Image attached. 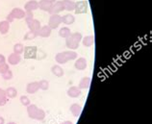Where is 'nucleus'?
Instances as JSON below:
<instances>
[{
	"label": "nucleus",
	"mask_w": 152,
	"mask_h": 124,
	"mask_svg": "<svg viewBox=\"0 0 152 124\" xmlns=\"http://www.w3.org/2000/svg\"><path fill=\"white\" fill-rule=\"evenodd\" d=\"M25 21H29L32 18H34V14L33 12H25Z\"/></svg>",
	"instance_id": "nucleus-33"
},
{
	"label": "nucleus",
	"mask_w": 152,
	"mask_h": 124,
	"mask_svg": "<svg viewBox=\"0 0 152 124\" xmlns=\"http://www.w3.org/2000/svg\"><path fill=\"white\" fill-rule=\"evenodd\" d=\"M38 47L37 46H25L24 51H23V56L24 59L28 60H34L37 58V53H38Z\"/></svg>",
	"instance_id": "nucleus-4"
},
{
	"label": "nucleus",
	"mask_w": 152,
	"mask_h": 124,
	"mask_svg": "<svg viewBox=\"0 0 152 124\" xmlns=\"http://www.w3.org/2000/svg\"><path fill=\"white\" fill-rule=\"evenodd\" d=\"M10 69H9V65H8L7 63H5L4 65H2L1 66H0V74H3L5 73L6 71H8Z\"/></svg>",
	"instance_id": "nucleus-32"
},
{
	"label": "nucleus",
	"mask_w": 152,
	"mask_h": 124,
	"mask_svg": "<svg viewBox=\"0 0 152 124\" xmlns=\"http://www.w3.org/2000/svg\"><path fill=\"white\" fill-rule=\"evenodd\" d=\"M47 1H49V2H51V3H54V2L57 1V0H47Z\"/></svg>",
	"instance_id": "nucleus-39"
},
{
	"label": "nucleus",
	"mask_w": 152,
	"mask_h": 124,
	"mask_svg": "<svg viewBox=\"0 0 152 124\" xmlns=\"http://www.w3.org/2000/svg\"><path fill=\"white\" fill-rule=\"evenodd\" d=\"M78 58V54L76 53L74 50H67L59 52V53L55 56V61L58 65H65L69 61H74Z\"/></svg>",
	"instance_id": "nucleus-1"
},
{
	"label": "nucleus",
	"mask_w": 152,
	"mask_h": 124,
	"mask_svg": "<svg viewBox=\"0 0 152 124\" xmlns=\"http://www.w3.org/2000/svg\"><path fill=\"white\" fill-rule=\"evenodd\" d=\"M39 83V90H47L49 89V82L47 81V80H45V79H42L41 80Z\"/></svg>",
	"instance_id": "nucleus-28"
},
{
	"label": "nucleus",
	"mask_w": 152,
	"mask_h": 124,
	"mask_svg": "<svg viewBox=\"0 0 152 124\" xmlns=\"http://www.w3.org/2000/svg\"><path fill=\"white\" fill-rule=\"evenodd\" d=\"M39 83L38 82H30L26 86V91L29 94H35L39 90Z\"/></svg>",
	"instance_id": "nucleus-16"
},
{
	"label": "nucleus",
	"mask_w": 152,
	"mask_h": 124,
	"mask_svg": "<svg viewBox=\"0 0 152 124\" xmlns=\"http://www.w3.org/2000/svg\"><path fill=\"white\" fill-rule=\"evenodd\" d=\"M19 101H20V103L22 104L23 106H29L30 104H31V101H30V99L28 96H26V95H21L20 98H19Z\"/></svg>",
	"instance_id": "nucleus-29"
},
{
	"label": "nucleus",
	"mask_w": 152,
	"mask_h": 124,
	"mask_svg": "<svg viewBox=\"0 0 152 124\" xmlns=\"http://www.w3.org/2000/svg\"><path fill=\"white\" fill-rule=\"evenodd\" d=\"M37 37H38L37 32H33V31L29 30L24 35V41H33V39H35Z\"/></svg>",
	"instance_id": "nucleus-26"
},
{
	"label": "nucleus",
	"mask_w": 152,
	"mask_h": 124,
	"mask_svg": "<svg viewBox=\"0 0 152 124\" xmlns=\"http://www.w3.org/2000/svg\"><path fill=\"white\" fill-rule=\"evenodd\" d=\"M62 3L64 5L65 10L69 12H72L75 9V2L73 0H62Z\"/></svg>",
	"instance_id": "nucleus-22"
},
{
	"label": "nucleus",
	"mask_w": 152,
	"mask_h": 124,
	"mask_svg": "<svg viewBox=\"0 0 152 124\" xmlns=\"http://www.w3.org/2000/svg\"><path fill=\"white\" fill-rule=\"evenodd\" d=\"M61 124H73V122L70 120H66V121H63Z\"/></svg>",
	"instance_id": "nucleus-36"
},
{
	"label": "nucleus",
	"mask_w": 152,
	"mask_h": 124,
	"mask_svg": "<svg viewBox=\"0 0 152 124\" xmlns=\"http://www.w3.org/2000/svg\"><path fill=\"white\" fill-rule=\"evenodd\" d=\"M7 124H17L15 122H9V123H7Z\"/></svg>",
	"instance_id": "nucleus-40"
},
{
	"label": "nucleus",
	"mask_w": 152,
	"mask_h": 124,
	"mask_svg": "<svg viewBox=\"0 0 152 124\" xmlns=\"http://www.w3.org/2000/svg\"><path fill=\"white\" fill-rule=\"evenodd\" d=\"M10 30V23L7 20L0 21V34L6 35Z\"/></svg>",
	"instance_id": "nucleus-23"
},
{
	"label": "nucleus",
	"mask_w": 152,
	"mask_h": 124,
	"mask_svg": "<svg viewBox=\"0 0 152 124\" xmlns=\"http://www.w3.org/2000/svg\"><path fill=\"white\" fill-rule=\"evenodd\" d=\"M75 21V17L73 15H71V14H66L65 15H63L62 17V22L64 23V24H66V25H71V24H73Z\"/></svg>",
	"instance_id": "nucleus-19"
},
{
	"label": "nucleus",
	"mask_w": 152,
	"mask_h": 124,
	"mask_svg": "<svg viewBox=\"0 0 152 124\" xmlns=\"http://www.w3.org/2000/svg\"><path fill=\"white\" fill-rule=\"evenodd\" d=\"M82 38L83 36L81 33H78V32L71 33L69 37L66 39V46L69 50H76L81 43Z\"/></svg>",
	"instance_id": "nucleus-3"
},
{
	"label": "nucleus",
	"mask_w": 152,
	"mask_h": 124,
	"mask_svg": "<svg viewBox=\"0 0 152 124\" xmlns=\"http://www.w3.org/2000/svg\"><path fill=\"white\" fill-rule=\"evenodd\" d=\"M91 85V78L90 77H83L78 84V88L80 90H86Z\"/></svg>",
	"instance_id": "nucleus-21"
},
{
	"label": "nucleus",
	"mask_w": 152,
	"mask_h": 124,
	"mask_svg": "<svg viewBox=\"0 0 152 124\" xmlns=\"http://www.w3.org/2000/svg\"><path fill=\"white\" fill-rule=\"evenodd\" d=\"M66 93L70 98H78L80 95L82 94V91L78 87L72 86V87H70L69 90H67Z\"/></svg>",
	"instance_id": "nucleus-12"
},
{
	"label": "nucleus",
	"mask_w": 152,
	"mask_h": 124,
	"mask_svg": "<svg viewBox=\"0 0 152 124\" xmlns=\"http://www.w3.org/2000/svg\"><path fill=\"white\" fill-rule=\"evenodd\" d=\"M81 42L85 47H91L94 44V36H86L82 38Z\"/></svg>",
	"instance_id": "nucleus-20"
},
{
	"label": "nucleus",
	"mask_w": 152,
	"mask_h": 124,
	"mask_svg": "<svg viewBox=\"0 0 152 124\" xmlns=\"http://www.w3.org/2000/svg\"><path fill=\"white\" fill-rule=\"evenodd\" d=\"M88 12V4L86 1L81 0V1L75 2V9H74V13L76 15H82V14H86Z\"/></svg>",
	"instance_id": "nucleus-6"
},
{
	"label": "nucleus",
	"mask_w": 152,
	"mask_h": 124,
	"mask_svg": "<svg viewBox=\"0 0 152 124\" xmlns=\"http://www.w3.org/2000/svg\"><path fill=\"white\" fill-rule=\"evenodd\" d=\"M65 10V8H64V5L62 3V0L61 1H56L52 4V7L49 11V14L51 15H59L61 12H63Z\"/></svg>",
	"instance_id": "nucleus-8"
},
{
	"label": "nucleus",
	"mask_w": 152,
	"mask_h": 124,
	"mask_svg": "<svg viewBox=\"0 0 152 124\" xmlns=\"http://www.w3.org/2000/svg\"><path fill=\"white\" fill-rule=\"evenodd\" d=\"M38 3H39V9H41L43 12H47V13H49V11L52 7V4H53L49 1H47V0H41V1Z\"/></svg>",
	"instance_id": "nucleus-18"
},
{
	"label": "nucleus",
	"mask_w": 152,
	"mask_h": 124,
	"mask_svg": "<svg viewBox=\"0 0 152 124\" xmlns=\"http://www.w3.org/2000/svg\"><path fill=\"white\" fill-rule=\"evenodd\" d=\"M27 26L29 28L30 31H33V32H38L39 30V28L42 27L41 25V22H39L38 19L36 18H32L31 20L27 21Z\"/></svg>",
	"instance_id": "nucleus-11"
},
{
	"label": "nucleus",
	"mask_w": 152,
	"mask_h": 124,
	"mask_svg": "<svg viewBox=\"0 0 152 124\" xmlns=\"http://www.w3.org/2000/svg\"><path fill=\"white\" fill-rule=\"evenodd\" d=\"M88 66V61L86 58L84 57H80L77 58L75 60V63H74V67L77 70H85Z\"/></svg>",
	"instance_id": "nucleus-7"
},
{
	"label": "nucleus",
	"mask_w": 152,
	"mask_h": 124,
	"mask_svg": "<svg viewBox=\"0 0 152 124\" xmlns=\"http://www.w3.org/2000/svg\"><path fill=\"white\" fill-rule=\"evenodd\" d=\"M71 35V31H70V28H69L67 26L65 27H62L61 29L59 30V36L63 39H66L69 38V36Z\"/></svg>",
	"instance_id": "nucleus-25"
},
{
	"label": "nucleus",
	"mask_w": 152,
	"mask_h": 124,
	"mask_svg": "<svg viewBox=\"0 0 152 124\" xmlns=\"http://www.w3.org/2000/svg\"><path fill=\"white\" fill-rule=\"evenodd\" d=\"M51 32H52L51 28L48 25H45L39 28V30L37 33H38V36H39V37H42V38H48L50 37Z\"/></svg>",
	"instance_id": "nucleus-13"
},
{
	"label": "nucleus",
	"mask_w": 152,
	"mask_h": 124,
	"mask_svg": "<svg viewBox=\"0 0 152 124\" xmlns=\"http://www.w3.org/2000/svg\"><path fill=\"white\" fill-rule=\"evenodd\" d=\"M69 111H70V113L73 115V117H79L80 115H81V114H82L83 108H82L81 105H80V104H78V103H73L72 105H70Z\"/></svg>",
	"instance_id": "nucleus-9"
},
{
	"label": "nucleus",
	"mask_w": 152,
	"mask_h": 124,
	"mask_svg": "<svg viewBox=\"0 0 152 124\" xmlns=\"http://www.w3.org/2000/svg\"><path fill=\"white\" fill-rule=\"evenodd\" d=\"M13 72H12V71L9 69L8 71H6L5 73H3L2 74V77H3V79L4 80H11L12 78H13Z\"/></svg>",
	"instance_id": "nucleus-30"
},
{
	"label": "nucleus",
	"mask_w": 152,
	"mask_h": 124,
	"mask_svg": "<svg viewBox=\"0 0 152 124\" xmlns=\"http://www.w3.org/2000/svg\"><path fill=\"white\" fill-rule=\"evenodd\" d=\"M3 93H5V90H2V89H0V95H1V94H3Z\"/></svg>",
	"instance_id": "nucleus-38"
},
{
	"label": "nucleus",
	"mask_w": 152,
	"mask_h": 124,
	"mask_svg": "<svg viewBox=\"0 0 152 124\" xmlns=\"http://www.w3.org/2000/svg\"><path fill=\"white\" fill-rule=\"evenodd\" d=\"M24 45L22 43H15L14 45V53L15 54H18V55H21L24 51Z\"/></svg>",
	"instance_id": "nucleus-27"
},
{
	"label": "nucleus",
	"mask_w": 152,
	"mask_h": 124,
	"mask_svg": "<svg viewBox=\"0 0 152 124\" xmlns=\"http://www.w3.org/2000/svg\"><path fill=\"white\" fill-rule=\"evenodd\" d=\"M62 23V17L60 15H51L48 20V26L51 29H57Z\"/></svg>",
	"instance_id": "nucleus-5"
},
{
	"label": "nucleus",
	"mask_w": 152,
	"mask_h": 124,
	"mask_svg": "<svg viewBox=\"0 0 152 124\" xmlns=\"http://www.w3.org/2000/svg\"><path fill=\"white\" fill-rule=\"evenodd\" d=\"M8 102V97L6 96V94L5 93H3L0 95V106H5L6 104Z\"/></svg>",
	"instance_id": "nucleus-31"
},
{
	"label": "nucleus",
	"mask_w": 152,
	"mask_h": 124,
	"mask_svg": "<svg viewBox=\"0 0 152 124\" xmlns=\"http://www.w3.org/2000/svg\"><path fill=\"white\" fill-rule=\"evenodd\" d=\"M11 14L15 19H22L25 18V11H23L20 8H14L11 11Z\"/></svg>",
	"instance_id": "nucleus-15"
},
{
	"label": "nucleus",
	"mask_w": 152,
	"mask_h": 124,
	"mask_svg": "<svg viewBox=\"0 0 152 124\" xmlns=\"http://www.w3.org/2000/svg\"><path fill=\"white\" fill-rule=\"evenodd\" d=\"M5 63H6V58L4 57V55L0 54V66H1L2 65H4Z\"/></svg>",
	"instance_id": "nucleus-35"
},
{
	"label": "nucleus",
	"mask_w": 152,
	"mask_h": 124,
	"mask_svg": "<svg viewBox=\"0 0 152 124\" xmlns=\"http://www.w3.org/2000/svg\"><path fill=\"white\" fill-rule=\"evenodd\" d=\"M7 61H8V65L17 66L21 62V56L18 55V54H15V53H12V54L9 55Z\"/></svg>",
	"instance_id": "nucleus-10"
},
{
	"label": "nucleus",
	"mask_w": 152,
	"mask_h": 124,
	"mask_svg": "<svg viewBox=\"0 0 152 124\" xmlns=\"http://www.w3.org/2000/svg\"><path fill=\"white\" fill-rule=\"evenodd\" d=\"M6 20H7L8 22H9V23L13 22V21L15 20V18H14V17H13V15H12V14H11V13H10V14L8 15L7 17H6Z\"/></svg>",
	"instance_id": "nucleus-34"
},
{
	"label": "nucleus",
	"mask_w": 152,
	"mask_h": 124,
	"mask_svg": "<svg viewBox=\"0 0 152 124\" xmlns=\"http://www.w3.org/2000/svg\"><path fill=\"white\" fill-rule=\"evenodd\" d=\"M39 9V3L37 0H30L24 5L25 12H34Z\"/></svg>",
	"instance_id": "nucleus-14"
},
{
	"label": "nucleus",
	"mask_w": 152,
	"mask_h": 124,
	"mask_svg": "<svg viewBox=\"0 0 152 124\" xmlns=\"http://www.w3.org/2000/svg\"><path fill=\"white\" fill-rule=\"evenodd\" d=\"M27 114H28V117L30 118L36 119V120H39V121L43 120L46 117L45 112L42 109H39L35 104H30L29 106H27Z\"/></svg>",
	"instance_id": "nucleus-2"
},
{
	"label": "nucleus",
	"mask_w": 152,
	"mask_h": 124,
	"mask_svg": "<svg viewBox=\"0 0 152 124\" xmlns=\"http://www.w3.org/2000/svg\"><path fill=\"white\" fill-rule=\"evenodd\" d=\"M51 72L53 75H55L56 77H63L64 74H65V71H64L63 67L60 65H54L51 67Z\"/></svg>",
	"instance_id": "nucleus-17"
},
{
	"label": "nucleus",
	"mask_w": 152,
	"mask_h": 124,
	"mask_svg": "<svg viewBox=\"0 0 152 124\" xmlns=\"http://www.w3.org/2000/svg\"><path fill=\"white\" fill-rule=\"evenodd\" d=\"M0 124H5V119L2 117H0Z\"/></svg>",
	"instance_id": "nucleus-37"
},
{
	"label": "nucleus",
	"mask_w": 152,
	"mask_h": 124,
	"mask_svg": "<svg viewBox=\"0 0 152 124\" xmlns=\"http://www.w3.org/2000/svg\"><path fill=\"white\" fill-rule=\"evenodd\" d=\"M5 94L8 98H15L18 95V90L14 87H9L5 90Z\"/></svg>",
	"instance_id": "nucleus-24"
}]
</instances>
